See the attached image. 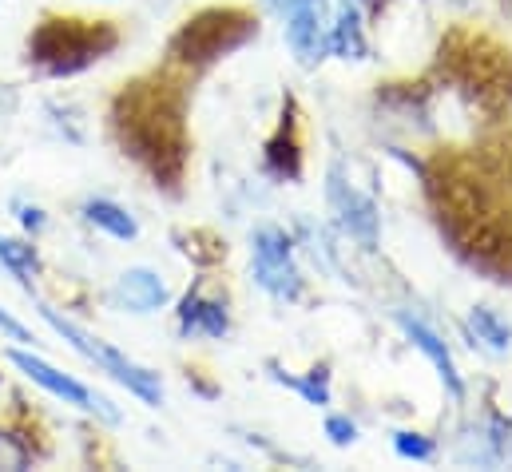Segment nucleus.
<instances>
[{
	"label": "nucleus",
	"instance_id": "nucleus-1",
	"mask_svg": "<svg viewBox=\"0 0 512 472\" xmlns=\"http://www.w3.org/2000/svg\"><path fill=\"white\" fill-rule=\"evenodd\" d=\"M116 48V32L104 20H44L28 40V56L48 76H72Z\"/></svg>",
	"mask_w": 512,
	"mask_h": 472
},
{
	"label": "nucleus",
	"instance_id": "nucleus-2",
	"mask_svg": "<svg viewBox=\"0 0 512 472\" xmlns=\"http://www.w3.org/2000/svg\"><path fill=\"white\" fill-rule=\"evenodd\" d=\"M124 108H128V112H120L124 147L139 163H147L155 175H175V167L183 163L175 116L155 96H131V100L124 96Z\"/></svg>",
	"mask_w": 512,
	"mask_h": 472
},
{
	"label": "nucleus",
	"instance_id": "nucleus-3",
	"mask_svg": "<svg viewBox=\"0 0 512 472\" xmlns=\"http://www.w3.org/2000/svg\"><path fill=\"white\" fill-rule=\"evenodd\" d=\"M8 361L28 377V381H36L40 389H48L52 397H60L64 405H76V409H84V413H96V417H104V421H120V413H116V405L108 401V397H100V393H92L84 381H76V377H68L64 369H56V365H48L44 357L28 354V350H8Z\"/></svg>",
	"mask_w": 512,
	"mask_h": 472
},
{
	"label": "nucleus",
	"instance_id": "nucleus-4",
	"mask_svg": "<svg viewBox=\"0 0 512 472\" xmlns=\"http://www.w3.org/2000/svg\"><path fill=\"white\" fill-rule=\"evenodd\" d=\"M255 282L282 302H294L302 294V274L294 266L286 231H278V227H258L255 231Z\"/></svg>",
	"mask_w": 512,
	"mask_h": 472
},
{
	"label": "nucleus",
	"instance_id": "nucleus-5",
	"mask_svg": "<svg viewBox=\"0 0 512 472\" xmlns=\"http://www.w3.org/2000/svg\"><path fill=\"white\" fill-rule=\"evenodd\" d=\"M282 16L298 64L314 68L326 52V0H282Z\"/></svg>",
	"mask_w": 512,
	"mask_h": 472
},
{
	"label": "nucleus",
	"instance_id": "nucleus-6",
	"mask_svg": "<svg viewBox=\"0 0 512 472\" xmlns=\"http://www.w3.org/2000/svg\"><path fill=\"white\" fill-rule=\"evenodd\" d=\"M330 207H334V215H338L346 235L358 238L366 250L378 246V207H374V199L354 191L338 171H330Z\"/></svg>",
	"mask_w": 512,
	"mask_h": 472
},
{
	"label": "nucleus",
	"instance_id": "nucleus-7",
	"mask_svg": "<svg viewBox=\"0 0 512 472\" xmlns=\"http://www.w3.org/2000/svg\"><path fill=\"white\" fill-rule=\"evenodd\" d=\"M92 361H96L104 373H112L120 385H128L143 405H163V381H159V373H151V369L135 365V361L120 354L116 346H108V342H100V338H96V354H92Z\"/></svg>",
	"mask_w": 512,
	"mask_h": 472
},
{
	"label": "nucleus",
	"instance_id": "nucleus-8",
	"mask_svg": "<svg viewBox=\"0 0 512 472\" xmlns=\"http://www.w3.org/2000/svg\"><path fill=\"white\" fill-rule=\"evenodd\" d=\"M112 298H116V306L128 310V314H155V310L167 306V286H163V278H159L155 270L131 266V270H124V274L116 278Z\"/></svg>",
	"mask_w": 512,
	"mask_h": 472
},
{
	"label": "nucleus",
	"instance_id": "nucleus-9",
	"mask_svg": "<svg viewBox=\"0 0 512 472\" xmlns=\"http://www.w3.org/2000/svg\"><path fill=\"white\" fill-rule=\"evenodd\" d=\"M227 330H231V322H227V306L223 302H215V298H207L199 286L183 298V306H179V334L183 338H227Z\"/></svg>",
	"mask_w": 512,
	"mask_h": 472
},
{
	"label": "nucleus",
	"instance_id": "nucleus-10",
	"mask_svg": "<svg viewBox=\"0 0 512 472\" xmlns=\"http://www.w3.org/2000/svg\"><path fill=\"white\" fill-rule=\"evenodd\" d=\"M397 322H401V330L409 334V342L437 365V373H441V381L449 385V393L461 401V397H465V385H461V373H457V365H453V354L445 350V342H441L429 326H421L417 318H409V314H397Z\"/></svg>",
	"mask_w": 512,
	"mask_h": 472
},
{
	"label": "nucleus",
	"instance_id": "nucleus-11",
	"mask_svg": "<svg viewBox=\"0 0 512 472\" xmlns=\"http://www.w3.org/2000/svg\"><path fill=\"white\" fill-rule=\"evenodd\" d=\"M326 48H334L342 60H362V56H366L362 12H358V4H354V0H342V4H338V16H334V28H330Z\"/></svg>",
	"mask_w": 512,
	"mask_h": 472
},
{
	"label": "nucleus",
	"instance_id": "nucleus-12",
	"mask_svg": "<svg viewBox=\"0 0 512 472\" xmlns=\"http://www.w3.org/2000/svg\"><path fill=\"white\" fill-rule=\"evenodd\" d=\"M84 223L96 227V231H104V235L120 238V242H131V238L139 235V223L131 219L120 203H112V199H88L84 203Z\"/></svg>",
	"mask_w": 512,
	"mask_h": 472
},
{
	"label": "nucleus",
	"instance_id": "nucleus-13",
	"mask_svg": "<svg viewBox=\"0 0 512 472\" xmlns=\"http://www.w3.org/2000/svg\"><path fill=\"white\" fill-rule=\"evenodd\" d=\"M0 266H4L16 282H24V286H28V278H32V274H40V254H36V246H32V242H16V238L0 235Z\"/></svg>",
	"mask_w": 512,
	"mask_h": 472
},
{
	"label": "nucleus",
	"instance_id": "nucleus-14",
	"mask_svg": "<svg viewBox=\"0 0 512 472\" xmlns=\"http://www.w3.org/2000/svg\"><path fill=\"white\" fill-rule=\"evenodd\" d=\"M469 330L477 334V342H485L489 350H509V342H512V330H509V322H501L497 318V310H485V306H477L473 314H469Z\"/></svg>",
	"mask_w": 512,
	"mask_h": 472
},
{
	"label": "nucleus",
	"instance_id": "nucleus-15",
	"mask_svg": "<svg viewBox=\"0 0 512 472\" xmlns=\"http://www.w3.org/2000/svg\"><path fill=\"white\" fill-rule=\"evenodd\" d=\"M270 373H274V381H282V385L298 389L310 405H326V401H330V389H326V373H322V369H314L310 377H290V373H282V369L270 361Z\"/></svg>",
	"mask_w": 512,
	"mask_h": 472
},
{
	"label": "nucleus",
	"instance_id": "nucleus-16",
	"mask_svg": "<svg viewBox=\"0 0 512 472\" xmlns=\"http://www.w3.org/2000/svg\"><path fill=\"white\" fill-rule=\"evenodd\" d=\"M28 465H32V449H28L20 437H12V433L0 429V469L24 472Z\"/></svg>",
	"mask_w": 512,
	"mask_h": 472
},
{
	"label": "nucleus",
	"instance_id": "nucleus-17",
	"mask_svg": "<svg viewBox=\"0 0 512 472\" xmlns=\"http://www.w3.org/2000/svg\"><path fill=\"white\" fill-rule=\"evenodd\" d=\"M397 453L401 457H413V461H429L433 457V441H425V437H417V433H397Z\"/></svg>",
	"mask_w": 512,
	"mask_h": 472
},
{
	"label": "nucleus",
	"instance_id": "nucleus-18",
	"mask_svg": "<svg viewBox=\"0 0 512 472\" xmlns=\"http://www.w3.org/2000/svg\"><path fill=\"white\" fill-rule=\"evenodd\" d=\"M0 334H4V338H12V342H24V346H32V330H28L24 322H16V318H12L4 306H0Z\"/></svg>",
	"mask_w": 512,
	"mask_h": 472
},
{
	"label": "nucleus",
	"instance_id": "nucleus-19",
	"mask_svg": "<svg viewBox=\"0 0 512 472\" xmlns=\"http://www.w3.org/2000/svg\"><path fill=\"white\" fill-rule=\"evenodd\" d=\"M326 433H330L334 445H354V437H358L354 421H346V417H330V421H326Z\"/></svg>",
	"mask_w": 512,
	"mask_h": 472
},
{
	"label": "nucleus",
	"instance_id": "nucleus-20",
	"mask_svg": "<svg viewBox=\"0 0 512 472\" xmlns=\"http://www.w3.org/2000/svg\"><path fill=\"white\" fill-rule=\"evenodd\" d=\"M16 211H20L16 219L24 223V231H32V235H40V231H44V211H40V207H28V203H16Z\"/></svg>",
	"mask_w": 512,
	"mask_h": 472
}]
</instances>
